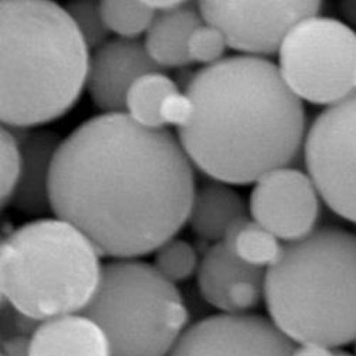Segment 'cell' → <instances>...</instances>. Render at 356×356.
Masks as SVG:
<instances>
[{"mask_svg":"<svg viewBox=\"0 0 356 356\" xmlns=\"http://www.w3.org/2000/svg\"><path fill=\"white\" fill-rule=\"evenodd\" d=\"M338 9L345 24L356 31V0L341 1Z\"/></svg>","mask_w":356,"mask_h":356,"instance_id":"cell-28","label":"cell"},{"mask_svg":"<svg viewBox=\"0 0 356 356\" xmlns=\"http://www.w3.org/2000/svg\"><path fill=\"white\" fill-rule=\"evenodd\" d=\"M81 314L106 333L113 356H168L188 323L176 284L136 259L103 266L97 292Z\"/></svg>","mask_w":356,"mask_h":356,"instance_id":"cell-6","label":"cell"},{"mask_svg":"<svg viewBox=\"0 0 356 356\" xmlns=\"http://www.w3.org/2000/svg\"><path fill=\"white\" fill-rule=\"evenodd\" d=\"M99 254L61 218L28 222L2 240L1 302L41 323L83 313L99 285Z\"/></svg>","mask_w":356,"mask_h":356,"instance_id":"cell-5","label":"cell"},{"mask_svg":"<svg viewBox=\"0 0 356 356\" xmlns=\"http://www.w3.org/2000/svg\"><path fill=\"white\" fill-rule=\"evenodd\" d=\"M63 6L0 1V120L29 129L65 115L87 85L90 54Z\"/></svg>","mask_w":356,"mask_h":356,"instance_id":"cell-3","label":"cell"},{"mask_svg":"<svg viewBox=\"0 0 356 356\" xmlns=\"http://www.w3.org/2000/svg\"><path fill=\"white\" fill-rule=\"evenodd\" d=\"M155 13L144 40L149 56L164 71L192 65L189 40L193 31L204 22L197 2L184 1L171 10Z\"/></svg>","mask_w":356,"mask_h":356,"instance_id":"cell-16","label":"cell"},{"mask_svg":"<svg viewBox=\"0 0 356 356\" xmlns=\"http://www.w3.org/2000/svg\"><path fill=\"white\" fill-rule=\"evenodd\" d=\"M193 163L177 136L126 113L91 118L62 139L49 193L56 218L74 225L100 254L138 259L188 221Z\"/></svg>","mask_w":356,"mask_h":356,"instance_id":"cell-1","label":"cell"},{"mask_svg":"<svg viewBox=\"0 0 356 356\" xmlns=\"http://www.w3.org/2000/svg\"><path fill=\"white\" fill-rule=\"evenodd\" d=\"M154 252L155 268L174 284L186 281L198 272L200 263L196 250L186 241L172 238Z\"/></svg>","mask_w":356,"mask_h":356,"instance_id":"cell-21","label":"cell"},{"mask_svg":"<svg viewBox=\"0 0 356 356\" xmlns=\"http://www.w3.org/2000/svg\"><path fill=\"white\" fill-rule=\"evenodd\" d=\"M31 337L17 335L1 339V356H31Z\"/></svg>","mask_w":356,"mask_h":356,"instance_id":"cell-26","label":"cell"},{"mask_svg":"<svg viewBox=\"0 0 356 356\" xmlns=\"http://www.w3.org/2000/svg\"><path fill=\"white\" fill-rule=\"evenodd\" d=\"M31 356H113L109 340L84 314L41 323L31 336Z\"/></svg>","mask_w":356,"mask_h":356,"instance_id":"cell-15","label":"cell"},{"mask_svg":"<svg viewBox=\"0 0 356 356\" xmlns=\"http://www.w3.org/2000/svg\"><path fill=\"white\" fill-rule=\"evenodd\" d=\"M278 69L296 97L332 106L355 91L356 31L317 15L298 22L278 52Z\"/></svg>","mask_w":356,"mask_h":356,"instance_id":"cell-7","label":"cell"},{"mask_svg":"<svg viewBox=\"0 0 356 356\" xmlns=\"http://www.w3.org/2000/svg\"><path fill=\"white\" fill-rule=\"evenodd\" d=\"M225 35L217 27L203 22L193 31L188 43V54L192 63L205 66L216 65L225 58L228 49Z\"/></svg>","mask_w":356,"mask_h":356,"instance_id":"cell-24","label":"cell"},{"mask_svg":"<svg viewBox=\"0 0 356 356\" xmlns=\"http://www.w3.org/2000/svg\"><path fill=\"white\" fill-rule=\"evenodd\" d=\"M271 322L300 345L329 348L356 339V235L326 227L282 247L265 273Z\"/></svg>","mask_w":356,"mask_h":356,"instance_id":"cell-4","label":"cell"},{"mask_svg":"<svg viewBox=\"0 0 356 356\" xmlns=\"http://www.w3.org/2000/svg\"><path fill=\"white\" fill-rule=\"evenodd\" d=\"M184 1L179 0H150L145 1L155 12H164L171 10L179 6Z\"/></svg>","mask_w":356,"mask_h":356,"instance_id":"cell-29","label":"cell"},{"mask_svg":"<svg viewBox=\"0 0 356 356\" xmlns=\"http://www.w3.org/2000/svg\"><path fill=\"white\" fill-rule=\"evenodd\" d=\"M197 273L200 295L225 314H247L264 297V269L241 261L222 241L207 250Z\"/></svg>","mask_w":356,"mask_h":356,"instance_id":"cell-13","label":"cell"},{"mask_svg":"<svg viewBox=\"0 0 356 356\" xmlns=\"http://www.w3.org/2000/svg\"><path fill=\"white\" fill-rule=\"evenodd\" d=\"M205 24L220 30L228 47L243 56L267 59L278 54L289 31L307 17L321 14L317 0L197 2Z\"/></svg>","mask_w":356,"mask_h":356,"instance_id":"cell-9","label":"cell"},{"mask_svg":"<svg viewBox=\"0 0 356 356\" xmlns=\"http://www.w3.org/2000/svg\"><path fill=\"white\" fill-rule=\"evenodd\" d=\"M291 356H336L335 351L326 346L318 345H300L294 349Z\"/></svg>","mask_w":356,"mask_h":356,"instance_id":"cell-27","label":"cell"},{"mask_svg":"<svg viewBox=\"0 0 356 356\" xmlns=\"http://www.w3.org/2000/svg\"><path fill=\"white\" fill-rule=\"evenodd\" d=\"M222 243L241 261L261 269L272 266L282 249L275 235L248 217L232 225Z\"/></svg>","mask_w":356,"mask_h":356,"instance_id":"cell-19","label":"cell"},{"mask_svg":"<svg viewBox=\"0 0 356 356\" xmlns=\"http://www.w3.org/2000/svg\"><path fill=\"white\" fill-rule=\"evenodd\" d=\"M184 92L195 114L177 138L193 165L213 180L255 184L303 152V102L270 60L225 57L195 72Z\"/></svg>","mask_w":356,"mask_h":356,"instance_id":"cell-2","label":"cell"},{"mask_svg":"<svg viewBox=\"0 0 356 356\" xmlns=\"http://www.w3.org/2000/svg\"><path fill=\"white\" fill-rule=\"evenodd\" d=\"M65 8L89 50L97 49L111 39V33L104 21L101 1L70 2Z\"/></svg>","mask_w":356,"mask_h":356,"instance_id":"cell-22","label":"cell"},{"mask_svg":"<svg viewBox=\"0 0 356 356\" xmlns=\"http://www.w3.org/2000/svg\"><path fill=\"white\" fill-rule=\"evenodd\" d=\"M15 138L20 145L22 168L9 205L25 215H46L52 211L50 174L62 138L49 129H24Z\"/></svg>","mask_w":356,"mask_h":356,"instance_id":"cell-14","label":"cell"},{"mask_svg":"<svg viewBox=\"0 0 356 356\" xmlns=\"http://www.w3.org/2000/svg\"><path fill=\"white\" fill-rule=\"evenodd\" d=\"M355 90H356V83H355Z\"/></svg>","mask_w":356,"mask_h":356,"instance_id":"cell-31","label":"cell"},{"mask_svg":"<svg viewBox=\"0 0 356 356\" xmlns=\"http://www.w3.org/2000/svg\"><path fill=\"white\" fill-rule=\"evenodd\" d=\"M303 158L320 198L339 217L356 224V90L313 120Z\"/></svg>","mask_w":356,"mask_h":356,"instance_id":"cell-8","label":"cell"},{"mask_svg":"<svg viewBox=\"0 0 356 356\" xmlns=\"http://www.w3.org/2000/svg\"><path fill=\"white\" fill-rule=\"evenodd\" d=\"M154 72L165 71L149 56L144 41L111 38L90 55L86 88L103 113H126L127 94L134 82Z\"/></svg>","mask_w":356,"mask_h":356,"instance_id":"cell-12","label":"cell"},{"mask_svg":"<svg viewBox=\"0 0 356 356\" xmlns=\"http://www.w3.org/2000/svg\"><path fill=\"white\" fill-rule=\"evenodd\" d=\"M319 197L309 175L291 166L280 168L255 183L251 216L277 239L295 243L313 233Z\"/></svg>","mask_w":356,"mask_h":356,"instance_id":"cell-11","label":"cell"},{"mask_svg":"<svg viewBox=\"0 0 356 356\" xmlns=\"http://www.w3.org/2000/svg\"><path fill=\"white\" fill-rule=\"evenodd\" d=\"M294 349L265 317L224 314L186 329L168 356H291Z\"/></svg>","mask_w":356,"mask_h":356,"instance_id":"cell-10","label":"cell"},{"mask_svg":"<svg viewBox=\"0 0 356 356\" xmlns=\"http://www.w3.org/2000/svg\"><path fill=\"white\" fill-rule=\"evenodd\" d=\"M356 340V339H355Z\"/></svg>","mask_w":356,"mask_h":356,"instance_id":"cell-32","label":"cell"},{"mask_svg":"<svg viewBox=\"0 0 356 356\" xmlns=\"http://www.w3.org/2000/svg\"><path fill=\"white\" fill-rule=\"evenodd\" d=\"M22 168L20 145L10 130L1 126L0 131V203L9 205Z\"/></svg>","mask_w":356,"mask_h":356,"instance_id":"cell-23","label":"cell"},{"mask_svg":"<svg viewBox=\"0 0 356 356\" xmlns=\"http://www.w3.org/2000/svg\"><path fill=\"white\" fill-rule=\"evenodd\" d=\"M101 9L111 33L124 39H139L145 34L155 11L145 1H101Z\"/></svg>","mask_w":356,"mask_h":356,"instance_id":"cell-20","label":"cell"},{"mask_svg":"<svg viewBox=\"0 0 356 356\" xmlns=\"http://www.w3.org/2000/svg\"><path fill=\"white\" fill-rule=\"evenodd\" d=\"M335 355L336 356H354L350 353L343 350H336Z\"/></svg>","mask_w":356,"mask_h":356,"instance_id":"cell-30","label":"cell"},{"mask_svg":"<svg viewBox=\"0 0 356 356\" xmlns=\"http://www.w3.org/2000/svg\"><path fill=\"white\" fill-rule=\"evenodd\" d=\"M247 217L243 196L230 184L213 180L196 188L187 222L200 239L220 243L234 222Z\"/></svg>","mask_w":356,"mask_h":356,"instance_id":"cell-17","label":"cell"},{"mask_svg":"<svg viewBox=\"0 0 356 356\" xmlns=\"http://www.w3.org/2000/svg\"><path fill=\"white\" fill-rule=\"evenodd\" d=\"M195 114V104L188 95L177 91L168 95L161 104L160 115L164 127L174 126L177 129L188 125Z\"/></svg>","mask_w":356,"mask_h":356,"instance_id":"cell-25","label":"cell"},{"mask_svg":"<svg viewBox=\"0 0 356 356\" xmlns=\"http://www.w3.org/2000/svg\"><path fill=\"white\" fill-rule=\"evenodd\" d=\"M179 91L176 82L165 72L147 73L136 79L126 97V113L134 122L149 129L166 128L160 111L168 95Z\"/></svg>","mask_w":356,"mask_h":356,"instance_id":"cell-18","label":"cell"}]
</instances>
